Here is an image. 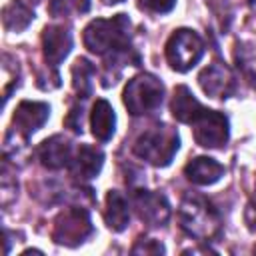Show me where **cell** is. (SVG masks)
I'll list each match as a JSON object with an SVG mask.
<instances>
[{
	"label": "cell",
	"mask_w": 256,
	"mask_h": 256,
	"mask_svg": "<svg viewBox=\"0 0 256 256\" xmlns=\"http://www.w3.org/2000/svg\"><path fill=\"white\" fill-rule=\"evenodd\" d=\"M130 28L132 24L126 14H114L112 18H96L84 28L82 40L88 52L104 56L106 70L112 66L122 68L130 64L132 56Z\"/></svg>",
	"instance_id": "cell-1"
},
{
	"label": "cell",
	"mask_w": 256,
	"mask_h": 256,
	"mask_svg": "<svg viewBox=\"0 0 256 256\" xmlns=\"http://www.w3.org/2000/svg\"><path fill=\"white\" fill-rule=\"evenodd\" d=\"M178 222L182 230L196 240H212L220 232V214L198 194H186L178 206Z\"/></svg>",
	"instance_id": "cell-2"
},
{
	"label": "cell",
	"mask_w": 256,
	"mask_h": 256,
	"mask_svg": "<svg viewBox=\"0 0 256 256\" xmlns=\"http://www.w3.org/2000/svg\"><path fill=\"white\" fill-rule=\"evenodd\" d=\"M178 148H180L178 132L168 124H154V126L146 128L136 138V142L132 146V152L140 160L162 168V166H168L172 162Z\"/></svg>",
	"instance_id": "cell-3"
},
{
	"label": "cell",
	"mask_w": 256,
	"mask_h": 256,
	"mask_svg": "<svg viewBox=\"0 0 256 256\" xmlns=\"http://www.w3.org/2000/svg\"><path fill=\"white\" fill-rule=\"evenodd\" d=\"M164 100V84L154 74L142 72L128 80L122 92V102L132 116H146L156 112Z\"/></svg>",
	"instance_id": "cell-4"
},
{
	"label": "cell",
	"mask_w": 256,
	"mask_h": 256,
	"mask_svg": "<svg viewBox=\"0 0 256 256\" xmlns=\"http://www.w3.org/2000/svg\"><path fill=\"white\" fill-rule=\"evenodd\" d=\"M94 232L90 212L84 206H68L56 218L52 226V240L60 246L76 248L84 244Z\"/></svg>",
	"instance_id": "cell-5"
},
{
	"label": "cell",
	"mask_w": 256,
	"mask_h": 256,
	"mask_svg": "<svg viewBox=\"0 0 256 256\" xmlns=\"http://www.w3.org/2000/svg\"><path fill=\"white\" fill-rule=\"evenodd\" d=\"M164 54L172 70L188 72L204 56V40L190 28H178L170 34Z\"/></svg>",
	"instance_id": "cell-6"
},
{
	"label": "cell",
	"mask_w": 256,
	"mask_h": 256,
	"mask_svg": "<svg viewBox=\"0 0 256 256\" xmlns=\"http://www.w3.org/2000/svg\"><path fill=\"white\" fill-rule=\"evenodd\" d=\"M192 130L196 144L202 148H222L230 136L228 118L222 112L208 108H204V112L192 122Z\"/></svg>",
	"instance_id": "cell-7"
},
{
	"label": "cell",
	"mask_w": 256,
	"mask_h": 256,
	"mask_svg": "<svg viewBox=\"0 0 256 256\" xmlns=\"http://www.w3.org/2000/svg\"><path fill=\"white\" fill-rule=\"evenodd\" d=\"M132 206H134L138 218L152 228L166 226V222L170 220V204H168L166 196L160 192H152V190H144V188L134 190Z\"/></svg>",
	"instance_id": "cell-8"
},
{
	"label": "cell",
	"mask_w": 256,
	"mask_h": 256,
	"mask_svg": "<svg viewBox=\"0 0 256 256\" xmlns=\"http://www.w3.org/2000/svg\"><path fill=\"white\" fill-rule=\"evenodd\" d=\"M202 92L214 100H226L236 92V76L224 62H212L198 74Z\"/></svg>",
	"instance_id": "cell-9"
},
{
	"label": "cell",
	"mask_w": 256,
	"mask_h": 256,
	"mask_svg": "<svg viewBox=\"0 0 256 256\" xmlns=\"http://www.w3.org/2000/svg\"><path fill=\"white\" fill-rule=\"evenodd\" d=\"M42 54L50 68H56L72 50V34L64 24H48L42 30Z\"/></svg>",
	"instance_id": "cell-10"
},
{
	"label": "cell",
	"mask_w": 256,
	"mask_h": 256,
	"mask_svg": "<svg viewBox=\"0 0 256 256\" xmlns=\"http://www.w3.org/2000/svg\"><path fill=\"white\" fill-rule=\"evenodd\" d=\"M36 158L48 170H62V168L70 166V162L74 158V150H72V144L68 138H64L62 134H54L38 144Z\"/></svg>",
	"instance_id": "cell-11"
},
{
	"label": "cell",
	"mask_w": 256,
	"mask_h": 256,
	"mask_svg": "<svg viewBox=\"0 0 256 256\" xmlns=\"http://www.w3.org/2000/svg\"><path fill=\"white\" fill-rule=\"evenodd\" d=\"M50 116V106L46 102H38V100H22L12 116V128H16L18 132H22L24 136L34 134L36 130H40L46 120Z\"/></svg>",
	"instance_id": "cell-12"
},
{
	"label": "cell",
	"mask_w": 256,
	"mask_h": 256,
	"mask_svg": "<svg viewBox=\"0 0 256 256\" xmlns=\"http://www.w3.org/2000/svg\"><path fill=\"white\" fill-rule=\"evenodd\" d=\"M102 164H104V152L100 148L90 144H80L68 168L76 180H90L100 174Z\"/></svg>",
	"instance_id": "cell-13"
},
{
	"label": "cell",
	"mask_w": 256,
	"mask_h": 256,
	"mask_svg": "<svg viewBox=\"0 0 256 256\" xmlns=\"http://www.w3.org/2000/svg\"><path fill=\"white\" fill-rule=\"evenodd\" d=\"M184 176L196 186H210L224 176V166L210 156H196L184 166Z\"/></svg>",
	"instance_id": "cell-14"
},
{
	"label": "cell",
	"mask_w": 256,
	"mask_h": 256,
	"mask_svg": "<svg viewBox=\"0 0 256 256\" xmlns=\"http://www.w3.org/2000/svg\"><path fill=\"white\" fill-rule=\"evenodd\" d=\"M170 112L178 122L192 126V122L204 112V106L196 100V96L190 92L188 86L180 84V86H176L174 96L170 100Z\"/></svg>",
	"instance_id": "cell-15"
},
{
	"label": "cell",
	"mask_w": 256,
	"mask_h": 256,
	"mask_svg": "<svg viewBox=\"0 0 256 256\" xmlns=\"http://www.w3.org/2000/svg\"><path fill=\"white\" fill-rule=\"evenodd\" d=\"M104 222L112 232L126 230L130 222V206L122 192L108 190L104 198Z\"/></svg>",
	"instance_id": "cell-16"
},
{
	"label": "cell",
	"mask_w": 256,
	"mask_h": 256,
	"mask_svg": "<svg viewBox=\"0 0 256 256\" xmlns=\"http://www.w3.org/2000/svg\"><path fill=\"white\" fill-rule=\"evenodd\" d=\"M90 128H92L94 138L100 140V142H108L114 136V130H116V114H114V108L110 106L108 100L98 98L94 102L92 112H90Z\"/></svg>",
	"instance_id": "cell-17"
},
{
	"label": "cell",
	"mask_w": 256,
	"mask_h": 256,
	"mask_svg": "<svg viewBox=\"0 0 256 256\" xmlns=\"http://www.w3.org/2000/svg\"><path fill=\"white\" fill-rule=\"evenodd\" d=\"M34 20V10L22 0H10L2 8V26L8 32H22Z\"/></svg>",
	"instance_id": "cell-18"
},
{
	"label": "cell",
	"mask_w": 256,
	"mask_h": 256,
	"mask_svg": "<svg viewBox=\"0 0 256 256\" xmlns=\"http://www.w3.org/2000/svg\"><path fill=\"white\" fill-rule=\"evenodd\" d=\"M94 66L90 64V60L86 58H78L74 64H72V88L76 92L78 98L86 100L90 94H92V80H94Z\"/></svg>",
	"instance_id": "cell-19"
},
{
	"label": "cell",
	"mask_w": 256,
	"mask_h": 256,
	"mask_svg": "<svg viewBox=\"0 0 256 256\" xmlns=\"http://www.w3.org/2000/svg\"><path fill=\"white\" fill-rule=\"evenodd\" d=\"M18 80H20L18 62L10 54H4L2 56V98L4 102L10 98L12 90L18 86Z\"/></svg>",
	"instance_id": "cell-20"
},
{
	"label": "cell",
	"mask_w": 256,
	"mask_h": 256,
	"mask_svg": "<svg viewBox=\"0 0 256 256\" xmlns=\"http://www.w3.org/2000/svg\"><path fill=\"white\" fill-rule=\"evenodd\" d=\"M16 198H18V180L12 176V172L8 170V164L4 160L2 170H0V202L4 208H8Z\"/></svg>",
	"instance_id": "cell-21"
},
{
	"label": "cell",
	"mask_w": 256,
	"mask_h": 256,
	"mask_svg": "<svg viewBox=\"0 0 256 256\" xmlns=\"http://www.w3.org/2000/svg\"><path fill=\"white\" fill-rule=\"evenodd\" d=\"M236 62H238L240 72L248 80V84L252 88H256V52L250 50V48H246V46H238V50H236Z\"/></svg>",
	"instance_id": "cell-22"
},
{
	"label": "cell",
	"mask_w": 256,
	"mask_h": 256,
	"mask_svg": "<svg viewBox=\"0 0 256 256\" xmlns=\"http://www.w3.org/2000/svg\"><path fill=\"white\" fill-rule=\"evenodd\" d=\"M130 252H132V254H164L166 248H164V244H162L160 240H156V238L140 236V238L134 242V246L130 248Z\"/></svg>",
	"instance_id": "cell-23"
},
{
	"label": "cell",
	"mask_w": 256,
	"mask_h": 256,
	"mask_svg": "<svg viewBox=\"0 0 256 256\" xmlns=\"http://www.w3.org/2000/svg\"><path fill=\"white\" fill-rule=\"evenodd\" d=\"M176 0H140V6L152 14H166L174 8Z\"/></svg>",
	"instance_id": "cell-24"
},
{
	"label": "cell",
	"mask_w": 256,
	"mask_h": 256,
	"mask_svg": "<svg viewBox=\"0 0 256 256\" xmlns=\"http://www.w3.org/2000/svg\"><path fill=\"white\" fill-rule=\"evenodd\" d=\"M64 124H66L72 132L82 134V108L72 106L70 112H68V116H66V120H64Z\"/></svg>",
	"instance_id": "cell-25"
},
{
	"label": "cell",
	"mask_w": 256,
	"mask_h": 256,
	"mask_svg": "<svg viewBox=\"0 0 256 256\" xmlns=\"http://www.w3.org/2000/svg\"><path fill=\"white\" fill-rule=\"evenodd\" d=\"M68 4H70V0H52L50 2V14L52 16H64L68 12Z\"/></svg>",
	"instance_id": "cell-26"
},
{
	"label": "cell",
	"mask_w": 256,
	"mask_h": 256,
	"mask_svg": "<svg viewBox=\"0 0 256 256\" xmlns=\"http://www.w3.org/2000/svg\"><path fill=\"white\" fill-rule=\"evenodd\" d=\"M70 4H72L78 12H88V10H90V0H70Z\"/></svg>",
	"instance_id": "cell-27"
},
{
	"label": "cell",
	"mask_w": 256,
	"mask_h": 256,
	"mask_svg": "<svg viewBox=\"0 0 256 256\" xmlns=\"http://www.w3.org/2000/svg\"><path fill=\"white\" fill-rule=\"evenodd\" d=\"M118 2H124V0H102V4H106V6H112V4H118Z\"/></svg>",
	"instance_id": "cell-28"
},
{
	"label": "cell",
	"mask_w": 256,
	"mask_h": 256,
	"mask_svg": "<svg viewBox=\"0 0 256 256\" xmlns=\"http://www.w3.org/2000/svg\"><path fill=\"white\" fill-rule=\"evenodd\" d=\"M248 4H250V10L256 14V0H248Z\"/></svg>",
	"instance_id": "cell-29"
}]
</instances>
